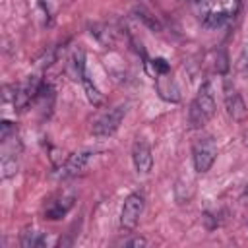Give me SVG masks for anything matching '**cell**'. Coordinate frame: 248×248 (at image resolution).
<instances>
[{
	"mask_svg": "<svg viewBox=\"0 0 248 248\" xmlns=\"http://www.w3.org/2000/svg\"><path fill=\"white\" fill-rule=\"evenodd\" d=\"M70 66L74 68V78L81 81V76L85 74V54H83V50H76L72 54Z\"/></svg>",
	"mask_w": 248,
	"mask_h": 248,
	"instance_id": "cell-16",
	"label": "cell"
},
{
	"mask_svg": "<svg viewBox=\"0 0 248 248\" xmlns=\"http://www.w3.org/2000/svg\"><path fill=\"white\" fill-rule=\"evenodd\" d=\"M14 132H16V126H14L10 120H2V124H0V141H2V143L8 141L10 134H14Z\"/></svg>",
	"mask_w": 248,
	"mask_h": 248,
	"instance_id": "cell-21",
	"label": "cell"
},
{
	"mask_svg": "<svg viewBox=\"0 0 248 248\" xmlns=\"http://www.w3.org/2000/svg\"><path fill=\"white\" fill-rule=\"evenodd\" d=\"M182 2H186V0H182ZM188 2H190V0H188Z\"/></svg>",
	"mask_w": 248,
	"mask_h": 248,
	"instance_id": "cell-26",
	"label": "cell"
},
{
	"mask_svg": "<svg viewBox=\"0 0 248 248\" xmlns=\"http://www.w3.org/2000/svg\"><path fill=\"white\" fill-rule=\"evenodd\" d=\"M194 14L203 21L211 12H213V0H190Z\"/></svg>",
	"mask_w": 248,
	"mask_h": 248,
	"instance_id": "cell-17",
	"label": "cell"
},
{
	"mask_svg": "<svg viewBox=\"0 0 248 248\" xmlns=\"http://www.w3.org/2000/svg\"><path fill=\"white\" fill-rule=\"evenodd\" d=\"M126 110H128V105H126V103H120V105L108 108L107 112H103V114L93 122V126H91L93 136H99V138H108V136H112V134L118 130L120 122L124 120Z\"/></svg>",
	"mask_w": 248,
	"mask_h": 248,
	"instance_id": "cell-1",
	"label": "cell"
},
{
	"mask_svg": "<svg viewBox=\"0 0 248 248\" xmlns=\"http://www.w3.org/2000/svg\"><path fill=\"white\" fill-rule=\"evenodd\" d=\"M19 169V151H6L2 157V178H10Z\"/></svg>",
	"mask_w": 248,
	"mask_h": 248,
	"instance_id": "cell-11",
	"label": "cell"
},
{
	"mask_svg": "<svg viewBox=\"0 0 248 248\" xmlns=\"http://www.w3.org/2000/svg\"><path fill=\"white\" fill-rule=\"evenodd\" d=\"M240 4H242V0H221V10H223L229 17H232V16L238 12Z\"/></svg>",
	"mask_w": 248,
	"mask_h": 248,
	"instance_id": "cell-19",
	"label": "cell"
},
{
	"mask_svg": "<svg viewBox=\"0 0 248 248\" xmlns=\"http://www.w3.org/2000/svg\"><path fill=\"white\" fill-rule=\"evenodd\" d=\"M39 87H41V81L37 78H29L25 79L21 85H17V93H16V99H14V107L17 110H23L29 107V103L33 99H37V93H39Z\"/></svg>",
	"mask_w": 248,
	"mask_h": 248,
	"instance_id": "cell-6",
	"label": "cell"
},
{
	"mask_svg": "<svg viewBox=\"0 0 248 248\" xmlns=\"http://www.w3.org/2000/svg\"><path fill=\"white\" fill-rule=\"evenodd\" d=\"M155 87H157V93H159L161 99L170 101V103H178L180 101V91H178L174 79L169 74L155 76Z\"/></svg>",
	"mask_w": 248,
	"mask_h": 248,
	"instance_id": "cell-8",
	"label": "cell"
},
{
	"mask_svg": "<svg viewBox=\"0 0 248 248\" xmlns=\"http://www.w3.org/2000/svg\"><path fill=\"white\" fill-rule=\"evenodd\" d=\"M136 17L141 19L151 31H161V23L157 21V17H155L149 10H145L143 6H138V8H136Z\"/></svg>",
	"mask_w": 248,
	"mask_h": 248,
	"instance_id": "cell-15",
	"label": "cell"
},
{
	"mask_svg": "<svg viewBox=\"0 0 248 248\" xmlns=\"http://www.w3.org/2000/svg\"><path fill=\"white\" fill-rule=\"evenodd\" d=\"M91 157H93V153L89 149H81V151H76V153L68 155L66 163L60 167V176L66 178V176H76V174L83 172L87 169Z\"/></svg>",
	"mask_w": 248,
	"mask_h": 248,
	"instance_id": "cell-5",
	"label": "cell"
},
{
	"mask_svg": "<svg viewBox=\"0 0 248 248\" xmlns=\"http://www.w3.org/2000/svg\"><path fill=\"white\" fill-rule=\"evenodd\" d=\"M151 64H153L155 76H159V74H169V72H170V66H169V62H167L165 58H155V60H151Z\"/></svg>",
	"mask_w": 248,
	"mask_h": 248,
	"instance_id": "cell-20",
	"label": "cell"
},
{
	"mask_svg": "<svg viewBox=\"0 0 248 248\" xmlns=\"http://www.w3.org/2000/svg\"><path fill=\"white\" fill-rule=\"evenodd\" d=\"M217 157V145L213 141V138L205 136L194 141L192 147V159H194V169L198 172H207L211 169V165L215 163Z\"/></svg>",
	"mask_w": 248,
	"mask_h": 248,
	"instance_id": "cell-2",
	"label": "cell"
},
{
	"mask_svg": "<svg viewBox=\"0 0 248 248\" xmlns=\"http://www.w3.org/2000/svg\"><path fill=\"white\" fill-rule=\"evenodd\" d=\"M242 143L248 147V130H244V134H242Z\"/></svg>",
	"mask_w": 248,
	"mask_h": 248,
	"instance_id": "cell-24",
	"label": "cell"
},
{
	"mask_svg": "<svg viewBox=\"0 0 248 248\" xmlns=\"http://www.w3.org/2000/svg\"><path fill=\"white\" fill-rule=\"evenodd\" d=\"M236 70L240 74H246L248 72V45H244L240 56H238V62H236Z\"/></svg>",
	"mask_w": 248,
	"mask_h": 248,
	"instance_id": "cell-22",
	"label": "cell"
},
{
	"mask_svg": "<svg viewBox=\"0 0 248 248\" xmlns=\"http://www.w3.org/2000/svg\"><path fill=\"white\" fill-rule=\"evenodd\" d=\"M227 21H229V16H227L223 10H217V12L213 10L202 23H203L207 29H219V27H223Z\"/></svg>",
	"mask_w": 248,
	"mask_h": 248,
	"instance_id": "cell-14",
	"label": "cell"
},
{
	"mask_svg": "<svg viewBox=\"0 0 248 248\" xmlns=\"http://www.w3.org/2000/svg\"><path fill=\"white\" fill-rule=\"evenodd\" d=\"M225 108H227V114L236 122H242L248 116V107L244 99L240 97V93L231 91V89L225 91Z\"/></svg>",
	"mask_w": 248,
	"mask_h": 248,
	"instance_id": "cell-7",
	"label": "cell"
},
{
	"mask_svg": "<svg viewBox=\"0 0 248 248\" xmlns=\"http://www.w3.org/2000/svg\"><path fill=\"white\" fill-rule=\"evenodd\" d=\"M246 194H248V186H246Z\"/></svg>",
	"mask_w": 248,
	"mask_h": 248,
	"instance_id": "cell-25",
	"label": "cell"
},
{
	"mask_svg": "<svg viewBox=\"0 0 248 248\" xmlns=\"http://www.w3.org/2000/svg\"><path fill=\"white\" fill-rule=\"evenodd\" d=\"M81 83H83V89H85V95H87L89 103H91L93 107H101V105L105 103V97H103V93L97 89V85H95V83L89 79L87 72L81 76Z\"/></svg>",
	"mask_w": 248,
	"mask_h": 248,
	"instance_id": "cell-12",
	"label": "cell"
},
{
	"mask_svg": "<svg viewBox=\"0 0 248 248\" xmlns=\"http://www.w3.org/2000/svg\"><path fill=\"white\" fill-rule=\"evenodd\" d=\"M143 207H145V200L141 194L134 192L130 194L126 200H124V205H122V213H120V227L124 231H134L138 227V221L143 213Z\"/></svg>",
	"mask_w": 248,
	"mask_h": 248,
	"instance_id": "cell-3",
	"label": "cell"
},
{
	"mask_svg": "<svg viewBox=\"0 0 248 248\" xmlns=\"http://www.w3.org/2000/svg\"><path fill=\"white\" fill-rule=\"evenodd\" d=\"M246 225H248V223H246Z\"/></svg>",
	"mask_w": 248,
	"mask_h": 248,
	"instance_id": "cell-27",
	"label": "cell"
},
{
	"mask_svg": "<svg viewBox=\"0 0 248 248\" xmlns=\"http://www.w3.org/2000/svg\"><path fill=\"white\" fill-rule=\"evenodd\" d=\"M74 205V198L72 196H58L54 200H50L45 207V217L50 221H58L62 219Z\"/></svg>",
	"mask_w": 248,
	"mask_h": 248,
	"instance_id": "cell-9",
	"label": "cell"
},
{
	"mask_svg": "<svg viewBox=\"0 0 248 248\" xmlns=\"http://www.w3.org/2000/svg\"><path fill=\"white\" fill-rule=\"evenodd\" d=\"M45 234L35 231V229H27L23 234H21V246L23 248H41L45 246Z\"/></svg>",
	"mask_w": 248,
	"mask_h": 248,
	"instance_id": "cell-13",
	"label": "cell"
},
{
	"mask_svg": "<svg viewBox=\"0 0 248 248\" xmlns=\"http://www.w3.org/2000/svg\"><path fill=\"white\" fill-rule=\"evenodd\" d=\"M192 105H196L207 120L213 118V114H215V99H213V93H211V85L209 83H203L200 87V91H198L196 99L192 101Z\"/></svg>",
	"mask_w": 248,
	"mask_h": 248,
	"instance_id": "cell-10",
	"label": "cell"
},
{
	"mask_svg": "<svg viewBox=\"0 0 248 248\" xmlns=\"http://www.w3.org/2000/svg\"><path fill=\"white\" fill-rule=\"evenodd\" d=\"M132 163L138 174H147L153 167V155L151 147L145 140H136L132 145Z\"/></svg>",
	"mask_w": 248,
	"mask_h": 248,
	"instance_id": "cell-4",
	"label": "cell"
},
{
	"mask_svg": "<svg viewBox=\"0 0 248 248\" xmlns=\"http://www.w3.org/2000/svg\"><path fill=\"white\" fill-rule=\"evenodd\" d=\"M215 70L219 74H227V70H229V56H227L225 50H217V54H215Z\"/></svg>",
	"mask_w": 248,
	"mask_h": 248,
	"instance_id": "cell-18",
	"label": "cell"
},
{
	"mask_svg": "<svg viewBox=\"0 0 248 248\" xmlns=\"http://www.w3.org/2000/svg\"><path fill=\"white\" fill-rule=\"evenodd\" d=\"M122 244H124V246H128V248H140V246H147V240H145L143 236H134V238L124 240Z\"/></svg>",
	"mask_w": 248,
	"mask_h": 248,
	"instance_id": "cell-23",
	"label": "cell"
}]
</instances>
